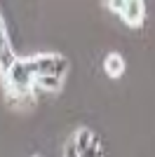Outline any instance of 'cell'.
Masks as SVG:
<instances>
[{"instance_id":"obj_1","label":"cell","mask_w":155,"mask_h":157,"mask_svg":"<svg viewBox=\"0 0 155 157\" xmlns=\"http://www.w3.org/2000/svg\"><path fill=\"white\" fill-rule=\"evenodd\" d=\"M101 141L92 129L87 127H80V129L73 134V138L68 141V148L64 150V155H75V157H87V155H101Z\"/></svg>"},{"instance_id":"obj_2","label":"cell","mask_w":155,"mask_h":157,"mask_svg":"<svg viewBox=\"0 0 155 157\" xmlns=\"http://www.w3.org/2000/svg\"><path fill=\"white\" fill-rule=\"evenodd\" d=\"M28 63H31L33 75H68V68H71V61L61 56V54H35V56H28Z\"/></svg>"},{"instance_id":"obj_3","label":"cell","mask_w":155,"mask_h":157,"mask_svg":"<svg viewBox=\"0 0 155 157\" xmlns=\"http://www.w3.org/2000/svg\"><path fill=\"white\" fill-rule=\"evenodd\" d=\"M122 21L127 26L132 28H139L146 19V5H143V0H127V5H125V12L120 14Z\"/></svg>"},{"instance_id":"obj_4","label":"cell","mask_w":155,"mask_h":157,"mask_svg":"<svg viewBox=\"0 0 155 157\" xmlns=\"http://www.w3.org/2000/svg\"><path fill=\"white\" fill-rule=\"evenodd\" d=\"M0 54H2V59H0V71L5 73L10 66L17 61V54H14V49H12V45H10V35H7V26H5V19L0 21Z\"/></svg>"},{"instance_id":"obj_5","label":"cell","mask_w":155,"mask_h":157,"mask_svg":"<svg viewBox=\"0 0 155 157\" xmlns=\"http://www.w3.org/2000/svg\"><path fill=\"white\" fill-rule=\"evenodd\" d=\"M64 75H35V89L40 92H59L64 87Z\"/></svg>"},{"instance_id":"obj_6","label":"cell","mask_w":155,"mask_h":157,"mask_svg":"<svg viewBox=\"0 0 155 157\" xmlns=\"http://www.w3.org/2000/svg\"><path fill=\"white\" fill-rule=\"evenodd\" d=\"M103 68H106V75L108 78H120L125 73V59L120 56V54H108L106 56V61H103Z\"/></svg>"},{"instance_id":"obj_7","label":"cell","mask_w":155,"mask_h":157,"mask_svg":"<svg viewBox=\"0 0 155 157\" xmlns=\"http://www.w3.org/2000/svg\"><path fill=\"white\" fill-rule=\"evenodd\" d=\"M103 5L108 7L110 12L122 14V12H125V5H127V0H103Z\"/></svg>"}]
</instances>
